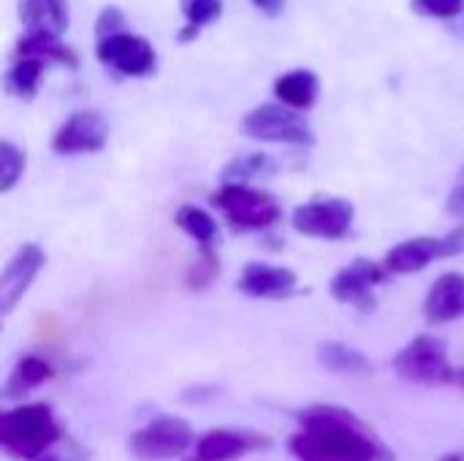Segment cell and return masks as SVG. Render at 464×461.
Instances as JSON below:
<instances>
[{
  "mask_svg": "<svg viewBox=\"0 0 464 461\" xmlns=\"http://www.w3.org/2000/svg\"><path fill=\"white\" fill-rule=\"evenodd\" d=\"M46 71V65L35 62V60H27V57H16L11 54L8 57V68H5V90L22 101H30L35 92H38V82H41V73Z\"/></svg>",
  "mask_w": 464,
  "mask_h": 461,
  "instance_id": "20",
  "label": "cell"
},
{
  "mask_svg": "<svg viewBox=\"0 0 464 461\" xmlns=\"http://www.w3.org/2000/svg\"><path fill=\"white\" fill-rule=\"evenodd\" d=\"M258 11H264V14H269V16H275V14H280V8L285 5V0H250Z\"/></svg>",
  "mask_w": 464,
  "mask_h": 461,
  "instance_id": "29",
  "label": "cell"
},
{
  "mask_svg": "<svg viewBox=\"0 0 464 461\" xmlns=\"http://www.w3.org/2000/svg\"><path fill=\"white\" fill-rule=\"evenodd\" d=\"M413 11L430 19H459L464 14V0H411Z\"/></svg>",
  "mask_w": 464,
  "mask_h": 461,
  "instance_id": "26",
  "label": "cell"
},
{
  "mask_svg": "<svg viewBox=\"0 0 464 461\" xmlns=\"http://www.w3.org/2000/svg\"><path fill=\"white\" fill-rule=\"evenodd\" d=\"M212 206L220 209L237 231H264L283 217L277 198L250 185H223L212 193Z\"/></svg>",
  "mask_w": 464,
  "mask_h": 461,
  "instance_id": "3",
  "label": "cell"
},
{
  "mask_svg": "<svg viewBox=\"0 0 464 461\" xmlns=\"http://www.w3.org/2000/svg\"><path fill=\"white\" fill-rule=\"evenodd\" d=\"M193 446V429L174 416H160L130 435V451L141 461H169Z\"/></svg>",
  "mask_w": 464,
  "mask_h": 461,
  "instance_id": "7",
  "label": "cell"
},
{
  "mask_svg": "<svg viewBox=\"0 0 464 461\" xmlns=\"http://www.w3.org/2000/svg\"><path fill=\"white\" fill-rule=\"evenodd\" d=\"M239 291L256 299H288L299 291L296 272L269 264H247L239 274Z\"/></svg>",
  "mask_w": 464,
  "mask_h": 461,
  "instance_id": "14",
  "label": "cell"
},
{
  "mask_svg": "<svg viewBox=\"0 0 464 461\" xmlns=\"http://www.w3.org/2000/svg\"><path fill=\"white\" fill-rule=\"evenodd\" d=\"M394 372L402 380L419 386H443L457 380V372L449 364L446 342L432 334H421L413 342H408L394 359Z\"/></svg>",
  "mask_w": 464,
  "mask_h": 461,
  "instance_id": "4",
  "label": "cell"
},
{
  "mask_svg": "<svg viewBox=\"0 0 464 461\" xmlns=\"http://www.w3.org/2000/svg\"><path fill=\"white\" fill-rule=\"evenodd\" d=\"M179 8L185 14V27H182V41L198 35V30L209 22H215L223 11V0H179Z\"/></svg>",
  "mask_w": 464,
  "mask_h": 461,
  "instance_id": "24",
  "label": "cell"
},
{
  "mask_svg": "<svg viewBox=\"0 0 464 461\" xmlns=\"http://www.w3.org/2000/svg\"><path fill=\"white\" fill-rule=\"evenodd\" d=\"M242 130L258 141L294 144V147H313L315 144V133H313L310 122L299 111H294L283 103L256 106L253 111L245 114Z\"/></svg>",
  "mask_w": 464,
  "mask_h": 461,
  "instance_id": "5",
  "label": "cell"
},
{
  "mask_svg": "<svg viewBox=\"0 0 464 461\" xmlns=\"http://www.w3.org/2000/svg\"><path fill=\"white\" fill-rule=\"evenodd\" d=\"M389 277L383 264H375L370 258H356L353 264H348L345 269H340L329 285L332 296L340 304H353L359 310H370L375 304L372 291Z\"/></svg>",
  "mask_w": 464,
  "mask_h": 461,
  "instance_id": "11",
  "label": "cell"
},
{
  "mask_svg": "<svg viewBox=\"0 0 464 461\" xmlns=\"http://www.w3.org/2000/svg\"><path fill=\"white\" fill-rule=\"evenodd\" d=\"M109 139V122L95 109L73 111L52 136V149L57 155H82L101 152Z\"/></svg>",
  "mask_w": 464,
  "mask_h": 461,
  "instance_id": "10",
  "label": "cell"
},
{
  "mask_svg": "<svg viewBox=\"0 0 464 461\" xmlns=\"http://www.w3.org/2000/svg\"><path fill=\"white\" fill-rule=\"evenodd\" d=\"M60 440L49 405H19L0 416V448L11 459L38 461Z\"/></svg>",
  "mask_w": 464,
  "mask_h": 461,
  "instance_id": "2",
  "label": "cell"
},
{
  "mask_svg": "<svg viewBox=\"0 0 464 461\" xmlns=\"http://www.w3.org/2000/svg\"><path fill=\"white\" fill-rule=\"evenodd\" d=\"M269 437L242 429H212L198 443L188 461H237L253 451L269 448Z\"/></svg>",
  "mask_w": 464,
  "mask_h": 461,
  "instance_id": "13",
  "label": "cell"
},
{
  "mask_svg": "<svg viewBox=\"0 0 464 461\" xmlns=\"http://www.w3.org/2000/svg\"><path fill=\"white\" fill-rule=\"evenodd\" d=\"M19 22L33 33L63 35L68 27V3L65 0H19Z\"/></svg>",
  "mask_w": 464,
  "mask_h": 461,
  "instance_id": "18",
  "label": "cell"
},
{
  "mask_svg": "<svg viewBox=\"0 0 464 461\" xmlns=\"http://www.w3.org/2000/svg\"><path fill=\"white\" fill-rule=\"evenodd\" d=\"M275 171V163L272 158L261 155V152H250V155H242L237 160H231L223 171V185H247V179H256V177H266Z\"/></svg>",
  "mask_w": 464,
  "mask_h": 461,
  "instance_id": "23",
  "label": "cell"
},
{
  "mask_svg": "<svg viewBox=\"0 0 464 461\" xmlns=\"http://www.w3.org/2000/svg\"><path fill=\"white\" fill-rule=\"evenodd\" d=\"M318 359L332 372H345V375H367V372H372L370 359L364 353L343 345V342H326V345H321Z\"/></svg>",
  "mask_w": 464,
  "mask_h": 461,
  "instance_id": "22",
  "label": "cell"
},
{
  "mask_svg": "<svg viewBox=\"0 0 464 461\" xmlns=\"http://www.w3.org/2000/svg\"><path fill=\"white\" fill-rule=\"evenodd\" d=\"M174 223L179 226V231H185L193 242H198L201 250H212L215 239H218V223L209 212L193 206V204H185L177 209L174 215Z\"/></svg>",
  "mask_w": 464,
  "mask_h": 461,
  "instance_id": "21",
  "label": "cell"
},
{
  "mask_svg": "<svg viewBox=\"0 0 464 461\" xmlns=\"http://www.w3.org/2000/svg\"><path fill=\"white\" fill-rule=\"evenodd\" d=\"M38 461H54V459H38Z\"/></svg>",
  "mask_w": 464,
  "mask_h": 461,
  "instance_id": "31",
  "label": "cell"
},
{
  "mask_svg": "<svg viewBox=\"0 0 464 461\" xmlns=\"http://www.w3.org/2000/svg\"><path fill=\"white\" fill-rule=\"evenodd\" d=\"M288 448L299 461H394L392 451L345 408L313 405L296 416Z\"/></svg>",
  "mask_w": 464,
  "mask_h": 461,
  "instance_id": "1",
  "label": "cell"
},
{
  "mask_svg": "<svg viewBox=\"0 0 464 461\" xmlns=\"http://www.w3.org/2000/svg\"><path fill=\"white\" fill-rule=\"evenodd\" d=\"M52 378H54V370H52L44 359H38V356H24V359H19L16 367L11 370V375H8V380H5V386H3V397H8V399L22 397V394L33 391V389L49 383Z\"/></svg>",
  "mask_w": 464,
  "mask_h": 461,
  "instance_id": "19",
  "label": "cell"
},
{
  "mask_svg": "<svg viewBox=\"0 0 464 461\" xmlns=\"http://www.w3.org/2000/svg\"><path fill=\"white\" fill-rule=\"evenodd\" d=\"M446 209H449L451 217L464 220V166L462 171H459V177H457V182H454V187H451V193H449Z\"/></svg>",
  "mask_w": 464,
  "mask_h": 461,
  "instance_id": "28",
  "label": "cell"
},
{
  "mask_svg": "<svg viewBox=\"0 0 464 461\" xmlns=\"http://www.w3.org/2000/svg\"><path fill=\"white\" fill-rule=\"evenodd\" d=\"M16 57H27V60H35L41 65H68V68H76L79 60H76V52L63 41V35H52V33H33V30H24L16 43H14V52Z\"/></svg>",
  "mask_w": 464,
  "mask_h": 461,
  "instance_id": "16",
  "label": "cell"
},
{
  "mask_svg": "<svg viewBox=\"0 0 464 461\" xmlns=\"http://www.w3.org/2000/svg\"><path fill=\"white\" fill-rule=\"evenodd\" d=\"M98 60L120 76H150L155 71V49L147 38L117 30L111 35L95 38Z\"/></svg>",
  "mask_w": 464,
  "mask_h": 461,
  "instance_id": "8",
  "label": "cell"
},
{
  "mask_svg": "<svg viewBox=\"0 0 464 461\" xmlns=\"http://www.w3.org/2000/svg\"><path fill=\"white\" fill-rule=\"evenodd\" d=\"M117 30H125V16H122V11L117 5H106L98 14V22H95V38L111 35Z\"/></svg>",
  "mask_w": 464,
  "mask_h": 461,
  "instance_id": "27",
  "label": "cell"
},
{
  "mask_svg": "<svg viewBox=\"0 0 464 461\" xmlns=\"http://www.w3.org/2000/svg\"><path fill=\"white\" fill-rule=\"evenodd\" d=\"M464 253V226H457L446 236H416L394 250L386 253V272L389 274H413L427 269L438 258H454Z\"/></svg>",
  "mask_w": 464,
  "mask_h": 461,
  "instance_id": "6",
  "label": "cell"
},
{
  "mask_svg": "<svg viewBox=\"0 0 464 461\" xmlns=\"http://www.w3.org/2000/svg\"><path fill=\"white\" fill-rule=\"evenodd\" d=\"M353 204L348 198H321L294 209L291 226L302 236L313 239H343L353 226Z\"/></svg>",
  "mask_w": 464,
  "mask_h": 461,
  "instance_id": "9",
  "label": "cell"
},
{
  "mask_svg": "<svg viewBox=\"0 0 464 461\" xmlns=\"http://www.w3.org/2000/svg\"><path fill=\"white\" fill-rule=\"evenodd\" d=\"M321 92V82L313 71L307 68H294L283 76L275 79V98L277 103L294 109V111H304L313 109Z\"/></svg>",
  "mask_w": 464,
  "mask_h": 461,
  "instance_id": "17",
  "label": "cell"
},
{
  "mask_svg": "<svg viewBox=\"0 0 464 461\" xmlns=\"http://www.w3.org/2000/svg\"><path fill=\"white\" fill-rule=\"evenodd\" d=\"M440 461H464V459H462V456H443Z\"/></svg>",
  "mask_w": 464,
  "mask_h": 461,
  "instance_id": "30",
  "label": "cell"
},
{
  "mask_svg": "<svg viewBox=\"0 0 464 461\" xmlns=\"http://www.w3.org/2000/svg\"><path fill=\"white\" fill-rule=\"evenodd\" d=\"M24 174V152L8 139L0 141V190L8 193Z\"/></svg>",
  "mask_w": 464,
  "mask_h": 461,
  "instance_id": "25",
  "label": "cell"
},
{
  "mask_svg": "<svg viewBox=\"0 0 464 461\" xmlns=\"http://www.w3.org/2000/svg\"><path fill=\"white\" fill-rule=\"evenodd\" d=\"M424 315L430 323H451L464 318V274L446 272L435 280L424 299Z\"/></svg>",
  "mask_w": 464,
  "mask_h": 461,
  "instance_id": "15",
  "label": "cell"
},
{
  "mask_svg": "<svg viewBox=\"0 0 464 461\" xmlns=\"http://www.w3.org/2000/svg\"><path fill=\"white\" fill-rule=\"evenodd\" d=\"M44 266H46V253L33 242L22 245L11 255V261L5 264L0 274V312L3 315H8L22 302V296L27 293V288L33 285V280L38 277Z\"/></svg>",
  "mask_w": 464,
  "mask_h": 461,
  "instance_id": "12",
  "label": "cell"
}]
</instances>
